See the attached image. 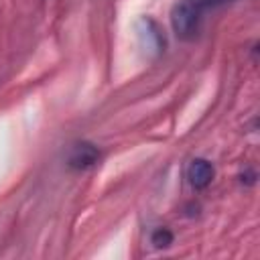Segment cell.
Segmentation results:
<instances>
[{
	"label": "cell",
	"instance_id": "1",
	"mask_svg": "<svg viewBox=\"0 0 260 260\" xmlns=\"http://www.w3.org/2000/svg\"><path fill=\"white\" fill-rule=\"evenodd\" d=\"M230 2L234 0H179L171 10V24L175 35L183 41H193L201 32L205 16Z\"/></svg>",
	"mask_w": 260,
	"mask_h": 260
},
{
	"label": "cell",
	"instance_id": "2",
	"mask_svg": "<svg viewBox=\"0 0 260 260\" xmlns=\"http://www.w3.org/2000/svg\"><path fill=\"white\" fill-rule=\"evenodd\" d=\"M100 160V150L91 142H75L67 156V167L73 171H85Z\"/></svg>",
	"mask_w": 260,
	"mask_h": 260
},
{
	"label": "cell",
	"instance_id": "3",
	"mask_svg": "<svg viewBox=\"0 0 260 260\" xmlns=\"http://www.w3.org/2000/svg\"><path fill=\"white\" fill-rule=\"evenodd\" d=\"M215 169L207 158H193L187 167V179L193 189H205L213 181Z\"/></svg>",
	"mask_w": 260,
	"mask_h": 260
},
{
	"label": "cell",
	"instance_id": "4",
	"mask_svg": "<svg viewBox=\"0 0 260 260\" xmlns=\"http://www.w3.org/2000/svg\"><path fill=\"white\" fill-rule=\"evenodd\" d=\"M152 244L156 246V248H167V246H171L173 244V234H171V230H167V228H156L154 232H152Z\"/></svg>",
	"mask_w": 260,
	"mask_h": 260
}]
</instances>
